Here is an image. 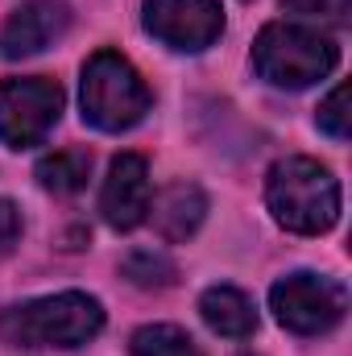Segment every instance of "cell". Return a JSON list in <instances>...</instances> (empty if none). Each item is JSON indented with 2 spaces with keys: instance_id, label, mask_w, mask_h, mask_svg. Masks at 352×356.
Returning a JSON list of instances; mask_svg holds the SVG:
<instances>
[{
  "instance_id": "obj_1",
  "label": "cell",
  "mask_w": 352,
  "mask_h": 356,
  "mask_svg": "<svg viewBox=\"0 0 352 356\" xmlns=\"http://www.w3.org/2000/svg\"><path fill=\"white\" fill-rule=\"evenodd\" d=\"M104 311L91 294L63 290L46 294L21 307H8L0 315V336L17 348H79L99 336Z\"/></svg>"
},
{
  "instance_id": "obj_2",
  "label": "cell",
  "mask_w": 352,
  "mask_h": 356,
  "mask_svg": "<svg viewBox=\"0 0 352 356\" xmlns=\"http://www.w3.org/2000/svg\"><path fill=\"white\" fill-rule=\"evenodd\" d=\"M265 203L282 228L319 236L340 220V182L315 158H286L265 178Z\"/></svg>"
},
{
  "instance_id": "obj_3",
  "label": "cell",
  "mask_w": 352,
  "mask_h": 356,
  "mask_svg": "<svg viewBox=\"0 0 352 356\" xmlns=\"http://www.w3.org/2000/svg\"><path fill=\"white\" fill-rule=\"evenodd\" d=\"M340 63V46L307 25H265L253 42V67L273 88H311Z\"/></svg>"
},
{
  "instance_id": "obj_4",
  "label": "cell",
  "mask_w": 352,
  "mask_h": 356,
  "mask_svg": "<svg viewBox=\"0 0 352 356\" xmlns=\"http://www.w3.org/2000/svg\"><path fill=\"white\" fill-rule=\"evenodd\" d=\"M150 112V88L129 58L95 50L83 67V120L104 133H125Z\"/></svg>"
},
{
  "instance_id": "obj_5",
  "label": "cell",
  "mask_w": 352,
  "mask_h": 356,
  "mask_svg": "<svg viewBox=\"0 0 352 356\" xmlns=\"http://www.w3.org/2000/svg\"><path fill=\"white\" fill-rule=\"evenodd\" d=\"M269 307L294 336H323L349 311V290L323 273H290L269 290Z\"/></svg>"
},
{
  "instance_id": "obj_6",
  "label": "cell",
  "mask_w": 352,
  "mask_h": 356,
  "mask_svg": "<svg viewBox=\"0 0 352 356\" xmlns=\"http://www.w3.org/2000/svg\"><path fill=\"white\" fill-rule=\"evenodd\" d=\"M63 116V88L54 79H4L0 83V141L8 149L42 145Z\"/></svg>"
},
{
  "instance_id": "obj_7",
  "label": "cell",
  "mask_w": 352,
  "mask_h": 356,
  "mask_svg": "<svg viewBox=\"0 0 352 356\" xmlns=\"http://www.w3.org/2000/svg\"><path fill=\"white\" fill-rule=\"evenodd\" d=\"M145 29L170 50H207L224 33L220 0H145Z\"/></svg>"
},
{
  "instance_id": "obj_8",
  "label": "cell",
  "mask_w": 352,
  "mask_h": 356,
  "mask_svg": "<svg viewBox=\"0 0 352 356\" xmlns=\"http://www.w3.org/2000/svg\"><path fill=\"white\" fill-rule=\"evenodd\" d=\"M99 211L116 232H129L145 220V211H150V162L141 154L112 158L104 191H99Z\"/></svg>"
},
{
  "instance_id": "obj_9",
  "label": "cell",
  "mask_w": 352,
  "mask_h": 356,
  "mask_svg": "<svg viewBox=\"0 0 352 356\" xmlns=\"http://www.w3.org/2000/svg\"><path fill=\"white\" fill-rule=\"evenodd\" d=\"M71 25V8L63 0H25L0 29V54L4 58H29L42 54L54 38H63Z\"/></svg>"
},
{
  "instance_id": "obj_10",
  "label": "cell",
  "mask_w": 352,
  "mask_h": 356,
  "mask_svg": "<svg viewBox=\"0 0 352 356\" xmlns=\"http://www.w3.org/2000/svg\"><path fill=\"white\" fill-rule=\"evenodd\" d=\"M199 315L203 323L216 332V336H232V340H245L257 332V311H253V298L237 286H211L203 290L199 298Z\"/></svg>"
},
{
  "instance_id": "obj_11",
  "label": "cell",
  "mask_w": 352,
  "mask_h": 356,
  "mask_svg": "<svg viewBox=\"0 0 352 356\" xmlns=\"http://www.w3.org/2000/svg\"><path fill=\"white\" fill-rule=\"evenodd\" d=\"M203 211H207V199L195 182H175L158 195L154 203V224L166 241H186L199 224H203Z\"/></svg>"
},
{
  "instance_id": "obj_12",
  "label": "cell",
  "mask_w": 352,
  "mask_h": 356,
  "mask_svg": "<svg viewBox=\"0 0 352 356\" xmlns=\"http://www.w3.org/2000/svg\"><path fill=\"white\" fill-rule=\"evenodd\" d=\"M91 175V154L88 149H54L38 162V182L54 195H75L88 186Z\"/></svg>"
},
{
  "instance_id": "obj_13",
  "label": "cell",
  "mask_w": 352,
  "mask_h": 356,
  "mask_svg": "<svg viewBox=\"0 0 352 356\" xmlns=\"http://www.w3.org/2000/svg\"><path fill=\"white\" fill-rule=\"evenodd\" d=\"M133 356H199L195 340L175 323H150L133 336Z\"/></svg>"
},
{
  "instance_id": "obj_14",
  "label": "cell",
  "mask_w": 352,
  "mask_h": 356,
  "mask_svg": "<svg viewBox=\"0 0 352 356\" xmlns=\"http://www.w3.org/2000/svg\"><path fill=\"white\" fill-rule=\"evenodd\" d=\"M175 273H178L175 261H166V257L154 253V249H137V253L125 257V277L137 282V286H170Z\"/></svg>"
},
{
  "instance_id": "obj_15",
  "label": "cell",
  "mask_w": 352,
  "mask_h": 356,
  "mask_svg": "<svg viewBox=\"0 0 352 356\" xmlns=\"http://www.w3.org/2000/svg\"><path fill=\"white\" fill-rule=\"evenodd\" d=\"M319 129L336 141H349V88H332V95L319 104Z\"/></svg>"
},
{
  "instance_id": "obj_16",
  "label": "cell",
  "mask_w": 352,
  "mask_h": 356,
  "mask_svg": "<svg viewBox=\"0 0 352 356\" xmlns=\"http://www.w3.org/2000/svg\"><path fill=\"white\" fill-rule=\"evenodd\" d=\"M282 8L303 13V17H323V21L344 25V21H349V13H352V0H282Z\"/></svg>"
},
{
  "instance_id": "obj_17",
  "label": "cell",
  "mask_w": 352,
  "mask_h": 356,
  "mask_svg": "<svg viewBox=\"0 0 352 356\" xmlns=\"http://www.w3.org/2000/svg\"><path fill=\"white\" fill-rule=\"evenodd\" d=\"M21 241V211L13 199H0V257H8Z\"/></svg>"
}]
</instances>
